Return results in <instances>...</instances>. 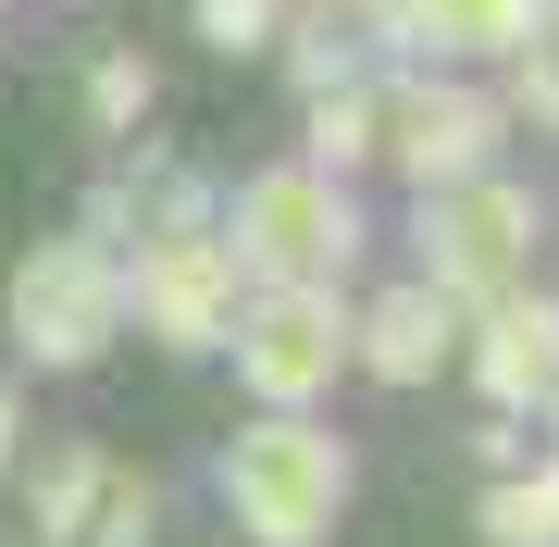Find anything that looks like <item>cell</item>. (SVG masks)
Returning a JSON list of instances; mask_svg holds the SVG:
<instances>
[{
	"instance_id": "cell-5",
	"label": "cell",
	"mask_w": 559,
	"mask_h": 547,
	"mask_svg": "<svg viewBox=\"0 0 559 547\" xmlns=\"http://www.w3.org/2000/svg\"><path fill=\"white\" fill-rule=\"evenodd\" d=\"M124 336V249L112 237H50L13 262V348L25 373H87Z\"/></svg>"
},
{
	"instance_id": "cell-3",
	"label": "cell",
	"mask_w": 559,
	"mask_h": 547,
	"mask_svg": "<svg viewBox=\"0 0 559 547\" xmlns=\"http://www.w3.org/2000/svg\"><path fill=\"white\" fill-rule=\"evenodd\" d=\"M212 224H224V249H237L249 286H286V274H336L348 286L360 237H373L360 200H348V175H323V163H261Z\"/></svg>"
},
{
	"instance_id": "cell-7",
	"label": "cell",
	"mask_w": 559,
	"mask_h": 547,
	"mask_svg": "<svg viewBox=\"0 0 559 547\" xmlns=\"http://www.w3.org/2000/svg\"><path fill=\"white\" fill-rule=\"evenodd\" d=\"M498 150H510V100L498 87H473V75H399L385 87V138H373L385 175L448 187V175H485Z\"/></svg>"
},
{
	"instance_id": "cell-1",
	"label": "cell",
	"mask_w": 559,
	"mask_h": 547,
	"mask_svg": "<svg viewBox=\"0 0 559 547\" xmlns=\"http://www.w3.org/2000/svg\"><path fill=\"white\" fill-rule=\"evenodd\" d=\"M411 262L436 299L460 311H485V299H510V286H535V249H547V200L522 175H448V187H411Z\"/></svg>"
},
{
	"instance_id": "cell-4",
	"label": "cell",
	"mask_w": 559,
	"mask_h": 547,
	"mask_svg": "<svg viewBox=\"0 0 559 547\" xmlns=\"http://www.w3.org/2000/svg\"><path fill=\"white\" fill-rule=\"evenodd\" d=\"M224 373H237L261 411H323V385L348 373V286H336V274L237 286V324H224Z\"/></svg>"
},
{
	"instance_id": "cell-15",
	"label": "cell",
	"mask_w": 559,
	"mask_h": 547,
	"mask_svg": "<svg viewBox=\"0 0 559 547\" xmlns=\"http://www.w3.org/2000/svg\"><path fill=\"white\" fill-rule=\"evenodd\" d=\"M138 112H150V62H138V50H100V62H87V124L124 138Z\"/></svg>"
},
{
	"instance_id": "cell-9",
	"label": "cell",
	"mask_w": 559,
	"mask_h": 547,
	"mask_svg": "<svg viewBox=\"0 0 559 547\" xmlns=\"http://www.w3.org/2000/svg\"><path fill=\"white\" fill-rule=\"evenodd\" d=\"M360 25L399 62H510L547 25V0H360Z\"/></svg>"
},
{
	"instance_id": "cell-14",
	"label": "cell",
	"mask_w": 559,
	"mask_h": 547,
	"mask_svg": "<svg viewBox=\"0 0 559 547\" xmlns=\"http://www.w3.org/2000/svg\"><path fill=\"white\" fill-rule=\"evenodd\" d=\"M150 535H162V486L112 461V473H100V510H87V535H75V547H150Z\"/></svg>"
},
{
	"instance_id": "cell-8",
	"label": "cell",
	"mask_w": 559,
	"mask_h": 547,
	"mask_svg": "<svg viewBox=\"0 0 559 547\" xmlns=\"http://www.w3.org/2000/svg\"><path fill=\"white\" fill-rule=\"evenodd\" d=\"M460 361H473L485 411H547L559 399V299L547 286H510V299L460 311Z\"/></svg>"
},
{
	"instance_id": "cell-13",
	"label": "cell",
	"mask_w": 559,
	"mask_h": 547,
	"mask_svg": "<svg viewBox=\"0 0 559 547\" xmlns=\"http://www.w3.org/2000/svg\"><path fill=\"white\" fill-rule=\"evenodd\" d=\"M473 523H485V547H559V461H535V473H498Z\"/></svg>"
},
{
	"instance_id": "cell-10",
	"label": "cell",
	"mask_w": 559,
	"mask_h": 547,
	"mask_svg": "<svg viewBox=\"0 0 559 547\" xmlns=\"http://www.w3.org/2000/svg\"><path fill=\"white\" fill-rule=\"evenodd\" d=\"M448 361H460V299H436L423 274L348 311V373H373V385H436Z\"/></svg>"
},
{
	"instance_id": "cell-11",
	"label": "cell",
	"mask_w": 559,
	"mask_h": 547,
	"mask_svg": "<svg viewBox=\"0 0 559 547\" xmlns=\"http://www.w3.org/2000/svg\"><path fill=\"white\" fill-rule=\"evenodd\" d=\"M373 138H385V75H373V62H360V75H323V87H311V150H299V163L360 175V163H373Z\"/></svg>"
},
{
	"instance_id": "cell-17",
	"label": "cell",
	"mask_w": 559,
	"mask_h": 547,
	"mask_svg": "<svg viewBox=\"0 0 559 547\" xmlns=\"http://www.w3.org/2000/svg\"><path fill=\"white\" fill-rule=\"evenodd\" d=\"M13 448H25V399H13V373H0V473H13Z\"/></svg>"
},
{
	"instance_id": "cell-12",
	"label": "cell",
	"mask_w": 559,
	"mask_h": 547,
	"mask_svg": "<svg viewBox=\"0 0 559 547\" xmlns=\"http://www.w3.org/2000/svg\"><path fill=\"white\" fill-rule=\"evenodd\" d=\"M100 448H50V461H38V486H25V535H38V547H75L87 535V510H100Z\"/></svg>"
},
{
	"instance_id": "cell-2",
	"label": "cell",
	"mask_w": 559,
	"mask_h": 547,
	"mask_svg": "<svg viewBox=\"0 0 559 547\" xmlns=\"http://www.w3.org/2000/svg\"><path fill=\"white\" fill-rule=\"evenodd\" d=\"M224 523L249 547H323L348 523V436L323 411H261L224 448Z\"/></svg>"
},
{
	"instance_id": "cell-18",
	"label": "cell",
	"mask_w": 559,
	"mask_h": 547,
	"mask_svg": "<svg viewBox=\"0 0 559 547\" xmlns=\"http://www.w3.org/2000/svg\"><path fill=\"white\" fill-rule=\"evenodd\" d=\"M547 424H559V399H547Z\"/></svg>"
},
{
	"instance_id": "cell-6",
	"label": "cell",
	"mask_w": 559,
	"mask_h": 547,
	"mask_svg": "<svg viewBox=\"0 0 559 547\" xmlns=\"http://www.w3.org/2000/svg\"><path fill=\"white\" fill-rule=\"evenodd\" d=\"M237 249H224V224H162V237H124V324H150L162 348H187V361H212L224 324H237Z\"/></svg>"
},
{
	"instance_id": "cell-16",
	"label": "cell",
	"mask_w": 559,
	"mask_h": 547,
	"mask_svg": "<svg viewBox=\"0 0 559 547\" xmlns=\"http://www.w3.org/2000/svg\"><path fill=\"white\" fill-rule=\"evenodd\" d=\"M187 25H200L212 50H274V25H286V0H187Z\"/></svg>"
}]
</instances>
